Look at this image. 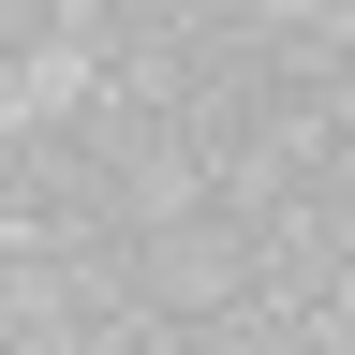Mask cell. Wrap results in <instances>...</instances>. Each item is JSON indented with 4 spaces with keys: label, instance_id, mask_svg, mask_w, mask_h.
Listing matches in <instances>:
<instances>
[{
    "label": "cell",
    "instance_id": "cell-1",
    "mask_svg": "<svg viewBox=\"0 0 355 355\" xmlns=\"http://www.w3.org/2000/svg\"><path fill=\"white\" fill-rule=\"evenodd\" d=\"M0 237H44V252L133 237V193L74 119H0Z\"/></svg>",
    "mask_w": 355,
    "mask_h": 355
},
{
    "label": "cell",
    "instance_id": "cell-2",
    "mask_svg": "<svg viewBox=\"0 0 355 355\" xmlns=\"http://www.w3.org/2000/svg\"><path fill=\"white\" fill-rule=\"evenodd\" d=\"M252 282H266V222L237 193H207L178 222H133V296L148 311H237Z\"/></svg>",
    "mask_w": 355,
    "mask_h": 355
},
{
    "label": "cell",
    "instance_id": "cell-3",
    "mask_svg": "<svg viewBox=\"0 0 355 355\" xmlns=\"http://www.w3.org/2000/svg\"><path fill=\"white\" fill-rule=\"evenodd\" d=\"M266 74H282V104H340V89H355V15H340V0H282Z\"/></svg>",
    "mask_w": 355,
    "mask_h": 355
},
{
    "label": "cell",
    "instance_id": "cell-4",
    "mask_svg": "<svg viewBox=\"0 0 355 355\" xmlns=\"http://www.w3.org/2000/svg\"><path fill=\"white\" fill-rule=\"evenodd\" d=\"M326 326H296V311H266V296H237V311H207V355H311Z\"/></svg>",
    "mask_w": 355,
    "mask_h": 355
},
{
    "label": "cell",
    "instance_id": "cell-5",
    "mask_svg": "<svg viewBox=\"0 0 355 355\" xmlns=\"http://www.w3.org/2000/svg\"><path fill=\"white\" fill-rule=\"evenodd\" d=\"M311 355H355V326H326V340H311Z\"/></svg>",
    "mask_w": 355,
    "mask_h": 355
},
{
    "label": "cell",
    "instance_id": "cell-6",
    "mask_svg": "<svg viewBox=\"0 0 355 355\" xmlns=\"http://www.w3.org/2000/svg\"><path fill=\"white\" fill-rule=\"evenodd\" d=\"M340 15H355V0H340Z\"/></svg>",
    "mask_w": 355,
    "mask_h": 355
}]
</instances>
